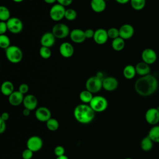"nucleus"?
<instances>
[{"mask_svg":"<svg viewBox=\"0 0 159 159\" xmlns=\"http://www.w3.org/2000/svg\"><path fill=\"white\" fill-rule=\"evenodd\" d=\"M158 81L156 76L152 74L140 76L134 84L136 93L141 96L147 97L153 94L158 89Z\"/></svg>","mask_w":159,"mask_h":159,"instance_id":"nucleus-1","label":"nucleus"},{"mask_svg":"<svg viewBox=\"0 0 159 159\" xmlns=\"http://www.w3.org/2000/svg\"><path fill=\"white\" fill-rule=\"evenodd\" d=\"M75 119L80 123L87 124L91 122L95 117V112L89 104H80L77 105L73 111Z\"/></svg>","mask_w":159,"mask_h":159,"instance_id":"nucleus-2","label":"nucleus"},{"mask_svg":"<svg viewBox=\"0 0 159 159\" xmlns=\"http://www.w3.org/2000/svg\"><path fill=\"white\" fill-rule=\"evenodd\" d=\"M5 54L7 60L14 64L19 63L23 57V53L20 48L16 45H11L5 50Z\"/></svg>","mask_w":159,"mask_h":159,"instance_id":"nucleus-3","label":"nucleus"},{"mask_svg":"<svg viewBox=\"0 0 159 159\" xmlns=\"http://www.w3.org/2000/svg\"><path fill=\"white\" fill-rule=\"evenodd\" d=\"M89 105L95 112H102L106 110L108 102L106 98L102 96H94Z\"/></svg>","mask_w":159,"mask_h":159,"instance_id":"nucleus-4","label":"nucleus"},{"mask_svg":"<svg viewBox=\"0 0 159 159\" xmlns=\"http://www.w3.org/2000/svg\"><path fill=\"white\" fill-rule=\"evenodd\" d=\"M102 80L98 76H92L86 81V89L88 90L93 94L97 93L102 88Z\"/></svg>","mask_w":159,"mask_h":159,"instance_id":"nucleus-5","label":"nucleus"},{"mask_svg":"<svg viewBox=\"0 0 159 159\" xmlns=\"http://www.w3.org/2000/svg\"><path fill=\"white\" fill-rule=\"evenodd\" d=\"M70 30L69 27L63 23L58 22L55 24L52 29V32L56 39H63L70 35Z\"/></svg>","mask_w":159,"mask_h":159,"instance_id":"nucleus-6","label":"nucleus"},{"mask_svg":"<svg viewBox=\"0 0 159 159\" xmlns=\"http://www.w3.org/2000/svg\"><path fill=\"white\" fill-rule=\"evenodd\" d=\"M65 7L58 3L55 4L51 7L49 11L50 17L53 21L59 22L65 18Z\"/></svg>","mask_w":159,"mask_h":159,"instance_id":"nucleus-7","label":"nucleus"},{"mask_svg":"<svg viewBox=\"0 0 159 159\" xmlns=\"http://www.w3.org/2000/svg\"><path fill=\"white\" fill-rule=\"evenodd\" d=\"M8 31L14 34H17L22 32L23 29V23L22 20L17 17H12L6 21Z\"/></svg>","mask_w":159,"mask_h":159,"instance_id":"nucleus-8","label":"nucleus"},{"mask_svg":"<svg viewBox=\"0 0 159 159\" xmlns=\"http://www.w3.org/2000/svg\"><path fill=\"white\" fill-rule=\"evenodd\" d=\"M27 148L30 149L34 152H37L42 148L43 146V141L42 139L37 136L33 135L30 137L26 142Z\"/></svg>","mask_w":159,"mask_h":159,"instance_id":"nucleus-9","label":"nucleus"},{"mask_svg":"<svg viewBox=\"0 0 159 159\" xmlns=\"http://www.w3.org/2000/svg\"><path fill=\"white\" fill-rule=\"evenodd\" d=\"M145 119L150 125H157L159 122V111L157 107H150L148 109L145 114Z\"/></svg>","mask_w":159,"mask_h":159,"instance_id":"nucleus-10","label":"nucleus"},{"mask_svg":"<svg viewBox=\"0 0 159 159\" xmlns=\"http://www.w3.org/2000/svg\"><path fill=\"white\" fill-rule=\"evenodd\" d=\"M141 58L142 61L150 65L156 62L157 60V54L153 49L151 48H147L142 52Z\"/></svg>","mask_w":159,"mask_h":159,"instance_id":"nucleus-11","label":"nucleus"},{"mask_svg":"<svg viewBox=\"0 0 159 159\" xmlns=\"http://www.w3.org/2000/svg\"><path fill=\"white\" fill-rule=\"evenodd\" d=\"M51 111L46 107L41 106L38 107L35 112V116L36 119L42 122H46L51 118Z\"/></svg>","mask_w":159,"mask_h":159,"instance_id":"nucleus-12","label":"nucleus"},{"mask_svg":"<svg viewBox=\"0 0 159 159\" xmlns=\"http://www.w3.org/2000/svg\"><path fill=\"white\" fill-rule=\"evenodd\" d=\"M119 86L117 79L114 76H107L102 80V88L107 91H113Z\"/></svg>","mask_w":159,"mask_h":159,"instance_id":"nucleus-13","label":"nucleus"},{"mask_svg":"<svg viewBox=\"0 0 159 159\" xmlns=\"http://www.w3.org/2000/svg\"><path fill=\"white\" fill-rule=\"evenodd\" d=\"M119 37L124 40H128L131 39L134 34V28L129 24H124L122 25L119 29Z\"/></svg>","mask_w":159,"mask_h":159,"instance_id":"nucleus-14","label":"nucleus"},{"mask_svg":"<svg viewBox=\"0 0 159 159\" xmlns=\"http://www.w3.org/2000/svg\"><path fill=\"white\" fill-rule=\"evenodd\" d=\"M109 39L107 30L99 28L95 30L93 40L94 42L98 45H103L106 43Z\"/></svg>","mask_w":159,"mask_h":159,"instance_id":"nucleus-15","label":"nucleus"},{"mask_svg":"<svg viewBox=\"0 0 159 159\" xmlns=\"http://www.w3.org/2000/svg\"><path fill=\"white\" fill-rule=\"evenodd\" d=\"M56 41V37L52 32H45L40 37V42L41 46L50 48L54 45Z\"/></svg>","mask_w":159,"mask_h":159,"instance_id":"nucleus-16","label":"nucleus"},{"mask_svg":"<svg viewBox=\"0 0 159 159\" xmlns=\"http://www.w3.org/2000/svg\"><path fill=\"white\" fill-rule=\"evenodd\" d=\"M74 48L71 43L68 42H63L59 47V52L60 55L66 58L71 57L74 54Z\"/></svg>","mask_w":159,"mask_h":159,"instance_id":"nucleus-17","label":"nucleus"},{"mask_svg":"<svg viewBox=\"0 0 159 159\" xmlns=\"http://www.w3.org/2000/svg\"><path fill=\"white\" fill-rule=\"evenodd\" d=\"M69 36L71 40L75 43H81L86 39L84 35V31L80 29H73L71 30Z\"/></svg>","mask_w":159,"mask_h":159,"instance_id":"nucleus-18","label":"nucleus"},{"mask_svg":"<svg viewBox=\"0 0 159 159\" xmlns=\"http://www.w3.org/2000/svg\"><path fill=\"white\" fill-rule=\"evenodd\" d=\"M38 104V101L35 96L34 94H27L24 96L23 101V106L24 108L28 109L30 111H33L36 109Z\"/></svg>","mask_w":159,"mask_h":159,"instance_id":"nucleus-19","label":"nucleus"},{"mask_svg":"<svg viewBox=\"0 0 159 159\" xmlns=\"http://www.w3.org/2000/svg\"><path fill=\"white\" fill-rule=\"evenodd\" d=\"M24 96L19 91H14L8 96L9 104L13 106H18L23 103Z\"/></svg>","mask_w":159,"mask_h":159,"instance_id":"nucleus-20","label":"nucleus"},{"mask_svg":"<svg viewBox=\"0 0 159 159\" xmlns=\"http://www.w3.org/2000/svg\"><path fill=\"white\" fill-rule=\"evenodd\" d=\"M135 67L137 74L140 76L150 74L151 68L150 67V65L143 61L139 62L136 64Z\"/></svg>","mask_w":159,"mask_h":159,"instance_id":"nucleus-21","label":"nucleus"},{"mask_svg":"<svg viewBox=\"0 0 159 159\" xmlns=\"http://www.w3.org/2000/svg\"><path fill=\"white\" fill-rule=\"evenodd\" d=\"M91 9L96 13L102 12L106 8V2L104 0H91Z\"/></svg>","mask_w":159,"mask_h":159,"instance_id":"nucleus-22","label":"nucleus"},{"mask_svg":"<svg viewBox=\"0 0 159 159\" xmlns=\"http://www.w3.org/2000/svg\"><path fill=\"white\" fill-rule=\"evenodd\" d=\"M1 91L3 95L9 96L14 91L13 83L10 81H4L1 84Z\"/></svg>","mask_w":159,"mask_h":159,"instance_id":"nucleus-23","label":"nucleus"},{"mask_svg":"<svg viewBox=\"0 0 159 159\" xmlns=\"http://www.w3.org/2000/svg\"><path fill=\"white\" fill-rule=\"evenodd\" d=\"M123 76L127 80H132L136 75L135 67L132 65H127L124 66L123 69Z\"/></svg>","mask_w":159,"mask_h":159,"instance_id":"nucleus-24","label":"nucleus"},{"mask_svg":"<svg viewBox=\"0 0 159 159\" xmlns=\"http://www.w3.org/2000/svg\"><path fill=\"white\" fill-rule=\"evenodd\" d=\"M153 142L147 135L143 137L140 142V147L142 150L145 152H148L151 150L153 147Z\"/></svg>","mask_w":159,"mask_h":159,"instance_id":"nucleus-25","label":"nucleus"},{"mask_svg":"<svg viewBox=\"0 0 159 159\" xmlns=\"http://www.w3.org/2000/svg\"><path fill=\"white\" fill-rule=\"evenodd\" d=\"M111 47L115 51H121L125 47V40L120 37L113 39L111 43Z\"/></svg>","mask_w":159,"mask_h":159,"instance_id":"nucleus-26","label":"nucleus"},{"mask_svg":"<svg viewBox=\"0 0 159 159\" xmlns=\"http://www.w3.org/2000/svg\"><path fill=\"white\" fill-rule=\"evenodd\" d=\"M148 136L153 142L159 143V125H153L148 131Z\"/></svg>","mask_w":159,"mask_h":159,"instance_id":"nucleus-27","label":"nucleus"},{"mask_svg":"<svg viewBox=\"0 0 159 159\" xmlns=\"http://www.w3.org/2000/svg\"><path fill=\"white\" fill-rule=\"evenodd\" d=\"M79 98L83 103L89 104V102H91V101L93 98V96L92 93H91L87 89H84L81 91L79 95Z\"/></svg>","mask_w":159,"mask_h":159,"instance_id":"nucleus-28","label":"nucleus"},{"mask_svg":"<svg viewBox=\"0 0 159 159\" xmlns=\"http://www.w3.org/2000/svg\"><path fill=\"white\" fill-rule=\"evenodd\" d=\"M11 18V12L9 9L4 6H0V20L6 22Z\"/></svg>","mask_w":159,"mask_h":159,"instance_id":"nucleus-29","label":"nucleus"},{"mask_svg":"<svg viewBox=\"0 0 159 159\" xmlns=\"http://www.w3.org/2000/svg\"><path fill=\"white\" fill-rule=\"evenodd\" d=\"M130 3L133 9L141 11L146 5V0H130Z\"/></svg>","mask_w":159,"mask_h":159,"instance_id":"nucleus-30","label":"nucleus"},{"mask_svg":"<svg viewBox=\"0 0 159 159\" xmlns=\"http://www.w3.org/2000/svg\"><path fill=\"white\" fill-rule=\"evenodd\" d=\"M47 128L50 131H56L59 127L58 121L54 118H50L46 122Z\"/></svg>","mask_w":159,"mask_h":159,"instance_id":"nucleus-31","label":"nucleus"},{"mask_svg":"<svg viewBox=\"0 0 159 159\" xmlns=\"http://www.w3.org/2000/svg\"><path fill=\"white\" fill-rule=\"evenodd\" d=\"M11 46V40L9 37L6 35H0V47L2 49H7Z\"/></svg>","mask_w":159,"mask_h":159,"instance_id":"nucleus-32","label":"nucleus"},{"mask_svg":"<svg viewBox=\"0 0 159 159\" xmlns=\"http://www.w3.org/2000/svg\"><path fill=\"white\" fill-rule=\"evenodd\" d=\"M39 55L43 59L50 58L52 55V51L50 48L41 46L39 49Z\"/></svg>","mask_w":159,"mask_h":159,"instance_id":"nucleus-33","label":"nucleus"},{"mask_svg":"<svg viewBox=\"0 0 159 159\" xmlns=\"http://www.w3.org/2000/svg\"><path fill=\"white\" fill-rule=\"evenodd\" d=\"M76 17H77V12L74 9H72V8L66 9L65 18L66 20L69 21H72L76 19Z\"/></svg>","mask_w":159,"mask_h":159,"instance_id":"nucleus-34","label":"nucleus"},{"mask_svg":"<svg viewBox=\"0 0 159 159\" xmlns=\"http://www.w3.org/2000/svg\"><path fill=\"white\" fill-rule=\"evenodd\" d=\"M107 35L109 39H115L119 37V29L116 27H111L107 30Z\"/></svg>","mask_w":159,"mask_h":159,"instance_id":"nucleus-35","label":"nucleus"},{"mask_svg":"<svg viewBox=\"0 0 159 159\" xmlns=\"http://www.w3.org/2000/svg\"><path fill=\"white\" fill-rule=\"evenodd\" d=\"M53 152H54V154L57 156V157H60V156H62V155H65V149L61 145H57L54 148Z\"/></svg>","mask_w":159,"mask_h":159,"instance_id":"nucleus-36","label":"nucleus"},{"mask_svg":"<svg viewBox=\"0 0 159 159\" xmlns=\"http://www.w3.org/2000/svg\"><path fill=\"white\" fill-rule=\"evenodd\" d=\"M34 152L29 148H26L23 150L22 153V157L23 159H32L33 157Z\"/></svg>","mask_w":159,"mask_h":159,"instance_id":"nucleus-37","label":"nucleus"},{"mask_svg":"<svg viewBox=\"0 0 159 159\" xmlns=\"http://www.w3.org/2000/svg\"><path fill=\"white\" fill-rule=\"evenodd\" d=\"M29 90V87L28 84H26V83L20 84L19 86V88H18V91H20L24 95L26 93H27Z\"/></svg>","mask_w":159,"mask_h":159,"instance_id":"nucleus-38","label":"nucleus"},{"mask_svg":"<svg viewBox=\"0 0 159 159\" xmlns=\"http://www.w3.org/2000/svg\"><path fill=\"white\" fill-rule=\"evenodd\" d=\"M94 32L92 29H87L84 30V35L86 37V39H93L94 35Z\"/></svg>","mask_w":159,"mask_h":159,"instance_id":"nucleus-39","label":"nucleus"},{"mask_svg":"<svg viewBox=\"0 0 159 159\" xmlns=\"http://www.w3.org/2000/svg\"><path fill=\"white\" fill-rule=\"evenodd\" d=\"M8 30L6 22L1 21L0 22V35L6 34V32Z\"/></svg>","mask_w":159,"mask_h":159,"instance_id":"nucleus-40","label":"nucleus"},{"mask_svg":"<svg viewBox=\"0 0 159 159\" xmlns=\"http://www.w3.org/2000/svg\"><path fill=\"white\" fill-rule=\"evenodd\" d=\"M57 2L58 4H60L64 7H66L71 4L73 0H57Z\"/></svg>","mask_w":159,"mask_h":159,"instance_id":"nucleus-41","label":"nucleus"},{"mask_svg":"<svg viewBox=\"0 0 159 159\" xmlns=\"http://www.w3.org/2000/svg\"><path fill=\"white\" fill-rule=\"evenodd\" d=\"M6 129V121L0 119V134H2L5 132Z\"/></svg>","mask_w":159,"mask_h":159,"instance_id":"nucleus-42","label":"nucleus"},{"mask_svg":"<svg viewBox=\"0 0 159 159\" xmlns=\"http://www.w3.org/2000/svg\"><path fill=\"white\" fill-rule=\"evenodd\" d=\"M9 113L7 112H2V114H1V117H0V119H2V120H4V121L7 120L9 119Z\"/></svg>","mask_w":159,"mask_h":159,"instance_id":"nucleus-43","label":"nucleus"},{"mask_svg":"<svg viewBox=\"0 0 159 159\" xmlns=\"http://www.w3.org/2000/svg\"><path fill=\"white\" fill-rule=\"evenodd\" d=\"M30 111H30L29 109H26V108H24V109H23V111H22V114H23L24 116L27 117V116H29L30 115Z\"/></svg>","mask_w":159,"mask_h":159,"instance_id":"nucleus-44","label":"nucleus"},{"mask_svg":"<svg viewBox=\"0 0 159 159\" xmlns=\"http://www.w3.org/2000/svg\"><path fill=\"white\" fill-rule=\"evenodd\" d=\"M117 3L120 4H125L130 2V0H115Z\"/></svg>","mask_w":159,"mask_h":159,"instance_id":"nucleus-45","label":"nucleus"},{"mask_svg":"<svg viewBox=\"0 0 159 159\" xmlns=\"http://www.w3.org/2000/svg\"><path fill=\"white\" fill-rule=\"evenodd\" d=\"M43 1L48 4H53L57 2V0H43Z\"/></svg>","mask_w":159,"mask_h":159,"instance_id":"nucleus-46","label":"nucleus"},{"mask_svg":"<svg viewBox=\"0 0 159 159\" xmlns=\"http://www.w3.org/2000/svg\"><path fill=\"white\" fill-rule=\"evenodd\" d=\"M56 159H69V158H68L67 156H66L65 155H62V156L57 157L56 158Z\"/></svg>","mask_w":159,"mask_h":159,"instance_id":"nucleus-47","label":"nucleus"},{"mask_svg":"<svg viewBox=\"0 0 159 159\" xmlns=\"http://www.w3.org/2000/svg\"><path fill=\"white\" fill-rule=\"evenodd\" d=\"M14 2H17V3H19V2H22L24 0H12Z\"/></svg>","mask_w":159,"mask_h":159,"instance_id":"nucleus-48","label":"nucleus"},{"mask_svg":"<svg viewBox=\"0 0 159 159\" xmlns=\"http://www.w3.org/2000/svg\"><path fill=\"white\" fill-rule=\"evenodd\" d=\"M124 159H132V158H129V157H127V158H124Z\"/></svg>","mask_w":159,"mask_h":159,"instance_id":"nucleus-49","label":"nucleus"},{"mask_svg":"<svg viewBox=\"0 0 159 159\" xmlns=\"http://www.w3.org/2000/svg\"><path fill=\"white\" fill-rule=\"evenodd\" d=\"M157 109H158V111H159V106H158V107H157Z\"/></svg>","mask_w":159,"mask_h":159,"instance_id":"nucleus-50","label":"nucleus"},{"mask_svg":"<svg viewBox=\"0 0 159 159\" xmlns=\"http://www.w3.org/2000/svg\"><path fill=\"white\" fill-rule=\"evenodd\" d=\"M104 1H109V0H104Z\"/></svg>","mask_w":159,"mask_h":159,"instance_id":"nucleus-51","label":"nucleus"}]
</instances>
